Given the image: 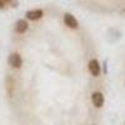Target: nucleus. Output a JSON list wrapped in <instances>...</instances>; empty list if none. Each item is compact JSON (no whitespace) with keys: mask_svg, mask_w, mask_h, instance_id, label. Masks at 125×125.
I'll return each instance as SVG.
<instances>
[{"mask_svg":"<svg viewBox=\"0 0 125 125\" xmlns=\"http://www.w3.org/2000/svg\"><path fill=\"white\" fill-rule=\"evenodd\" d=\"M9 65L14 69H20L23 65V59L19 53H11L9 56Z\"/></svg>","mask_w":125,"mask_h":125,"instance_id":"obj_1","label":"nucleus"},{"mask_svg":"<svg viewBox=\"0 0 125 125\" xmlns=\"http://www.w3.org/2000/svg\"><path fill=\"white\" fill-rule=\"evenodd\" d=\"M88 69H89V73L93 75V76H99L100 73H101V68H100V64L96 59H91L88 64Z\"/></svg>","mask_w":125,"mask_h":125,"instance_id":"obj_2","label":"nucleus"},{"mask_svg":"<svg viewBox=\"0 0 125 125\" xmlns=\"http://www.w3.org/2000/svg\"><path fill=\"white\" fill-rule=\"evenodd\" d=\"M91 101H93V105L95 108H101L104 105L105 99H104V95L100 91H94L91 94Z\"/></svg>","mask_w":125,"mask_h":125,"instance_id":"obj_3","label":"nucleus"},{"mask_svg":"<svg viewBox=\"0 0 125 125\" xmlns=\"http://www.w3.org/2000/svg\"><path fill=\"white\" fill-rule=\"evenodd\" d=\"M64 23H65V25H66L68 28H70V29H76V28L79 26V23H78L76 18L73 15V14H70V13H66V14L64 15Z\"/></svg>","mask_w":125,"mask_h":125,"instance_id":"obj_4","label":"nucleus"},{"mask_svg":"<svg viewBox=\"0 0 125 125\" xmlns=\"http://www.w3.org/2000/svg\"><path fill=\"white\" fill-rule=\"evenodd\" d=\"M43 15H44V11L41 9H33L26 11V19L31 20V21H36V20L41 19Z\"/></svg>","mask_w":125,"mask_h":125,"instance_id":"obj_5","label":"nucleus"},{"mask_svg":"<svg viewBox=\"0 0 125 125\" xmlns=\"http://www.w3.org/2000/svg\"><path fill=\"white\" fill-rule=\"evenodd\" d=\"M28 28H29V24H28L26 20H24V19L18 20L16 24H15V31L18 34H24L25 31L28 30Z\"/></svg>","mask_w":125,"mask_h":125,"instance_id":"obj_6","label":"nucleus"},{"mask_svg":"<svg viewBox=\"0 0 125 125\" xmlns=\"http://www.w3.org/2000/svg\"><path fill=\"white\" fill-rule=\"evenodd\" d=\"M6 91L9 94V96H13V94H14V79L11 76L6 78Z\"/></svg>","mask_w":125,"mask_h":125,"instance_id":"obj_7","label":"nucleus"},{"mask_svg":"<svg viewBox=\"0 0 125 125\" xmlns=\"http://www.w3.org/2000/svg\"><path fill=\"white\" fill-rule=\"evenodd\" d=\"M5 6V3H4V0H0V9H3Z\"/></svg>","mask_w":125,"mask_h":125,"instance_id":"obj_8","label":"nucleus"},{"mask_svg":"<svg viewBox=\"0 0 125 125\" xmlns=\"http://www.w3.org/2000/svg\"><path fill=\"white\" fill-rule=\"evenodd\" d=\"M10 1H11V0H4V3L6 4V3H10Z\"/></svg>","mask_w":125,"mask_h":125,"instance_id":"obj_9","label":"nucleus"}]
</instances>
